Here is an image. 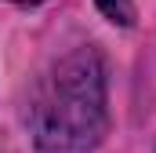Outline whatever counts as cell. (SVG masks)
Instances as JSON below:
<instances>
[{"label": "cell", "instance_id": "1", "mask_svg": "<svg viewBox=\"0 0 156 153\" xmlns=\"http://www.w3.org/2000/svg\"><path fill=\"white\" fill-rule=\"evenodd\" d=\"M33 142L40 153H91L105 128V62L94 47H76L40 80L33 106Z\"/></svg>", "mask_w": 156, "mask_h": 153}, {"label": "cell", "instance_id": "3", "mask_svg": "<svg viewBox=\"0 0 156 153\" xmlns=\"http://www.w3.org/2000/svg\"><path fill=\"white\" fill-rule=\"evenodd\" d=\"M15 4H44V0H15Z\"/></svg>", "mask_w": 156, "mask_h": 153}, {"label": "cell", "instance_id": "2", "mask_svg": "<svg viewBox=\"0 0 156 153\" xmlns=\"http://www.w3.org/2000/svg\"><path fill=\"white\" fill-rule=\"evenodd\" d=\"M98 7L109 22H120V26L134 22V0H98Z\"/></svg>", "mask_w": 156, "mask_h": 153}]
</instances>
